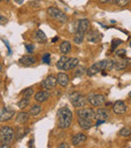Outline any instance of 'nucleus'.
I'll use <instances>...</instances> for the list:
<instances>
[{
    "instance_id": "1",
    "label": "nucleus",
    "mask_w": 131,
    "mask_h": 148,
    "mask_svg": "<svg viewBox=\"0 0 131 148\" xmlns=\"http://www.w3.org/2000/svg\"><path fill=\"white\" fill-rule=\"evenodd\" d=\"M89 26H90V21L87 18H83V19H80L78 21L74 36V42L76 45H81L83 42L85 35L89 30Z\"/></svg>"
},
{
    "instance_id": "2",
    "label": "nucleus",
    "mask_w": 131,
    "mask_h": 148,
    "mask_svg": "<svg viewBox=\"0 0 131 148\" xmlns=\"http://www.w3.org/2000/svg\"><path fill=\"white\" fill-rule=\"evenodd\" d=\"M58 120H59V127L61 129H67L71 126L73 120V113L68 107H62L58 110Z\"/></svg>"
},
{
    "instance_id": "3",
    "label": "nucleus",
    "mask_w": 131,
    "mask_h": 148,
    "mask_svg": "<svg viewBox=\"0 0 131 148\" xmlns=\"http://www.w3.org/2000/svg\"><path fill=\"white\" fill-rule=\"evenodd\" d=\"M14 139V130L9 126H4L0 129V142L2 145L11 144Z\"/></svg>"
},
{
    "instance_id": "4",
    "label": "nucleus",
    "mask_w": 131,
    "mask_h": 148,
    "mask_svg": "<svg viewBox=\"0 0 131 148\" xmlns=\"http://www.w3.org/2000/svg\"><path fill=\"white\" fill-rule=\"evenodd\" d=\"M47 14L49 15V17L61 22V23H65V22L68 21V16H67L65 12H63L59 8L53 7V6L47 8Z\"/></svg>"
},
{
    "instance_id": "5",
    "label": "nucleus",
    "mask_w": 131,
    "mask_h": 148,
    "mask_svg": "<svg viewBox=\"0 0 131 148\" xmlns=\"http://www.w3.org/2000/svg\"><path fill=\"white\" fill-rule=\"evenodd\" d=\"M71 103L73 104L75 108H83L86 106L87 101L85 99V97L80 93V92H74L70 95L69 97Z\"/></svg>"
},
{
    "instance_id": "6",
    "label": "nucleus",
    "mask_w": 131,
    "mask_h": 148,
    "mask_svg": "<svg viewBox=\"0 0 131 148\" xmlns=\"http://www.w3.org/2000/svg\"><path fill=\"white\" fill-rule=\"evenodd\" d=\"M88 101L94 107H102L103 105H105L106 99L103 95L92 93L88 96Z\"/></svg>"
},
{
    "instance_id": "7",
    "label": "nucleus",
    "mask_w": 131,
    "mask_h": 148,
    "mask_svg": "<svg viewBox=\"0 0 131 148\" xmlns=\"http://www.w3.org/2000/svg\"><path fill=\"white\" fill-rule=\"evenodd\" d=\"M106 62H107V60H101V62H96V64H92V66L87 70V75H88L89 77H93L96 74L101 72L102 70H105Z\"/></svg>"
},
{
    "instance_id": "8",
    "label": "nucleus",
    "mask_w": 131,
    "mask_h": 148,
    "mask_svg": "<svg viewBox=\"0 0 131 148\" xmlns=\"http://www.w3.org/2000/svg\"><path fill=\"white\" fill-rule=\"evenodd\" d=\"M15 112L13 109H10V108L4 107L0 110V122H6V121H9L10 119L14 116Z\"/></svg>"
},
{
    "instance_id": "9",
    "label": "nucleus",
    "mask_w": 131,
    "mask_h": 148,
    "mask_svg": "<svg viewBox=\"0 0 131 148\" xmlns=\"http://www.w3.org/2000/svg\"><path fill=\"white\" fill-rule=\"evenodd\" d=\"M77 115L79 118H84V119H91L92 120L94 118L95 112L90 108H81L80 110L77 111Z\"/></svg>"
},
{
    "instance_id": "10",
    "label": "nucleus",
    "mask_w": 131,
    "mask_h": 148,
    "mask_svg": "<svg viewBox=\"0 0 131 148\" xmlns=\"http://www.w3.org/2000/svg\"><path fill=\"white\" fill-rule=\"evenodd\" d=\"M57 83H58L57 78H56L53 75H49V76H47V79L43 82V88H45L47 90H53L56 87Z\"/></svg>"
},
{
    "instance_id": "11",
    "label": "nucleus",
    "mask_w": 131,
    "mask_h": 148,
    "mask_svg": "<svg viewBox=\"0 0 131 148\" xmlns=\"http://www.w3.org/2000/svg\"><path fill=\"white\" fill-rule=\"evenodd\" d=\"M113 112L116 115H121L126 112V105L124 101H116L113 105Z\"/></svg>"
},
{
    "instance_id": "12",
    "label": "nucleus",
    "mask_w": 131,
    "mask_h": 148,
    "mask_svg": "<svg viewBox=\"0 0 131 148\" xmlns=\"http://www.w3.org/2000/svg\"><path fill=\"white\" fill-rule=\"evenodd\" d=\"M79 60L78 59H73V58H69L67 60V62H65L63 66V71H69V70H73V69L77 68L79 66Z\"/></svg>"
},
{
    "instance_id": "13",
    "label": "nucleus",
    "mask_w": 131,
    "mask_h": 148,
    "mask_svg": "<svg viewBox=\"0 0 131 148\" xmlns=\"http://www.w3.org/2000/svg\"><path fill=\"white\" fill-rule=\"evenodd\" d=\"M49 96H51V94H49V90H47V91H39L34 95V100L36 102H38V103H43V102H45L49 99Z\"/></svg>"
},
{
    "instance_id": "14",
    "label": "nucleus",
    "mask_w": 131,
    "mask_h": 148,
    "mask_svg": "<svg viewBox=\"0 0 131 148\" xmlns=\"http://www.w3.org/2000/svg\"><path fill=\"white\" fill-rule=\"evenodd\" d=\"M94 118L96 120H104L106 121L109 118V113H108V110L104 109V108H99L96 112H95Z\"/></svg>"
},
{
    "instance_id": "15",
    "label": "nucleus",
    "mask_w": 131,
    "mask_h": 148,
    "mask_svg": "<svg viewBox=\"0 0 131 148\" xmlns=\"http://www.w3.org/2000/svg\"><path fill=\"white\" fill-rule=\"evenodd\" d=\"M36 59L32 56H23L21 59H19V64L24 66H30L35 64Z\"/></svg>"
},
{
    "instance_id": "16",
    "label": "nucleus",
    "mask_w": 131,
    "mask_h": 148,
    "mask_svg": "<svg viewBox=\"0 0 131 148\" xmlns=\"http://www.w3.org/2000/svg\"><path fill=\"white\" fill-rule=\"evenodd\" d=\"M86 140H87L86 135L83 134V133H78V134H76L75 136H73L72 143H73V145H75V146H79V145L83 144Z\"/></svg>"
},
{
    "instance_id": "17",
    "label": "nucleus",
    "mask_w": 131,
    "mask_h": 148,
    "mask_svg": "<svg viewBox=\"0 0 131 148\" xmlns=\"http://www.w3.org/2000/svg\"><path fill=\"white\" fill-rule=\"evenodd\" d=\"M86 34H87V39L89 41H91V42H99L102 37V35L96 30H91L88 33H86Z\"/></svg>"
},
{
    "instance_id": "18",
    "label": "nucleus",
    "mask_w": 131,
    "mask_h": 148,
    "mask_svg": "<svg viewBox=\"0 0 131 148\" xmlns=\"http://www.w3.org/2000/svg\"><path fill=\"white\" fill-rule=\"evenodd\" d=\"M78 123L81 126V128H83L84 130H89L92 128L93 126V121L91 119H84V118H79Z\"/></svg>"
},
{
    "instance_id": "19",
    "label": "nucleus",
    "mask_w": 131,
    "mask_h": 148,
    "mask_svg": "<svg viewBox=\"0 0 131 148\" xmlns=\"http://www.w3.org/2000/svg\"><path fill=\"white\" fill-rule=\"evenodd\" d=\"M57 81L62 87H66L67 85L69 84L70 79H69L68 75L65 74V73H59V74H58V77H57Z\"/></svg>"
},
{
    "instance_id": "20",
    "label": "nucleus",
    "mask_w": 131,
    "mask_h": 148,
    "mask_svg": "<svg viewBox=\"0 0 131 148\" xmlns=\"http://www.w3.org/2000/svg\"><path fill=\"white\" fill-rule=\"evenodd\" d=\"M71 49H72V45L69 41H63L60 45V51H61L63 55H68L69 53L71 51Z\"/></svg>"
},
{
    "instance_id": "21",
    "label": "nucleus",
    "mask_w": 131,
    "mask_h": 148,
    "mask_svg": "<svg viewBox=\"0 0 131 148\" xmlns=\"http://www.w3.org/2000/svg\"><path fill=\"white\" fill-rule=\"evenodd\" d=\"M128 64V60L125 59H121L119 60H115V69L118 71L120 70H124V69L127 66Z\"/></svg>"
},
{
    "instance_id": "22",
    "label": "nucleus",
    "mask_w": 131,
    "mask_h": 148,
    "mask_svg": "<svg viewBox=\"0 0 131 148\" xmlns=\"http://www.w3.org/2000/svg\"><path fill=\"white\" fill-rule=\"evenodd\" d=\"M28 120H29V115L27 113H25V112H20L17 115V117H16V121L18 123H20V124H23Z\"/></svg>"
},
{
    "instance_id": "23",
    "label": "nucleus",
    "mask_w": 131,
    "mask_h": 148,
    "mask_svg": "<svg viewBox=\"0 0 131 148\" xmlns=\"http://www.w3.org/2000/svg\"><path fill=\"white\" fill-rule=\"evenodd\" d=\"M35 38H36V40L38 41V42H41V43L47 42V40L45 32L40 29H38L36 31V33H35Z\"/></svg>"
},
{
    "instance_id": "24",
    "label": "nucleus",
    "mask_w": 131,
    "mask_h": 148,
    "mask_svg": "<svg viewBox=\"0 0 131 148\" xmlns=\"http://www.w3.org/2000/svg\"><path fill=\"white\" fill-rule=\"evenodd\" d=\"M40 112H41V107L38 105H35V106H33L32 109H30L29 114L32 116H37V115L40 114Z\"/></svg>"
},
{
    "instance_id": "25",
    "label": "nucleus",
    "mask_w": 131,
    "mask_h": 148,
    "mask_svg": "<svg viewBox=\"0 0 131 148\" xmlns=\"http://www.w3.org/2000/svg\"><path fill=\"white\" fill-rule=\"evenodd\" d=\"M68 59H69L68 57H66V56H63V57H62L61 59L59 60V62H57V68L59 69V70L63 71V66H64V64H65V62H67V60H68Z\"/></svg>"
},
{
    "instance_id": "26",
    "label": "nucleus",
    "mask_w": 131,
    "mask_h": 148,
    "mask_svg": "<svg viewBox=\"0 0 131 148\" xmlns=\"http://www.w3.org/2000/svg\"><path fill=\"white\" fill-rule=\"evenodd\" d=\"M28 104H29V100L28 99H25V98H23L22 100H20L19 102H18L17 106L19 109H24L25 107H27Z\"/></svg>"
},
{
    "instance_id": "27",
    "label": "nucleus",
    "mask_w": 131,
    "mask_h": 148,
    "mask_svg": "<svg viewBox=\"0 0 131 148\" xmlns=\"http://www.w3.org/2000/svg\"><path fill=\"white\" fill-rule=\"evenodd\" d=\"M32 95H33V89L32 88H27L22 92V96H23V98H25V99H29Z\"/></svg>"
},
{
    "instance_id": "28",
    "label": "nucleus",
    "mask_w": 131,
    "mask_h": 148,
    "mask_svg": "<svg viewBox=\"0 0 131 148\" xmlns=\"http://www.w3.org/2000/svg\"><path fill=\"white\" fill-rule=\"evenodd\" d=\"M119 134L123 137H128L131 135V129L130 128H127V127H124L122 128L121 130L119 131Z\"/></svg>"
},
{
    "instance_id": "29",
    "label": "nucleus",
    "mask_w": 131,
    "mask_h": 148,
    "mask_svg": "<svg viewBox=\"0 0 131 148\" xmlns=\"http://www.w3.org/2000/svg\"><path fill=\"white\" fill-rule=\"evenodd\" d=\"M130 0H114V3L119 7H124L129 3Z\"/></svg>"
},
{
    "instance_id": "30",
    "label": "nucleus",
    "mask_w": 131,
    "mask_h": 148,
    "mask_svg": "<svg viewBox=\"0 0 131 148\" xmlns=\"http://www.w3.org/2000/svg\"><path fill=\"white\" fill-rule=\"evenodd\" d=\"M121 43H122L121 39H118V38L113 39V40H112V51H114V49H115L119 45H121Z\"/></svg>"
},
{
    "instance_id": "31",
    "label": "nucleus",
    "mask_w": 131,
    "mask_h": 148,
    "mask_svg": "<svg viewBox=\"0 0 131 148\" xmlns=\"http://www.w3.org/2000/svg\"><path fill=\"white\" fill-rule=\"evenodd\" d=\"M43 62L45 64H49V62H51V55L49 53H45L43 57Z\"/></svg>"
},
{
    "instance_id": "32",
    "label": "nucleus",
    "mask_w": 131,
    "mask_h": 148,
    "mask_svg": "<svg viewBox=\"0 0 131 148\" xmlns=\"http://www.w3.org/2000/svg\"><path fill=\"white\" fill-rule=\"evenodd\" d=\"M125 53H126L125 49H118V51H116V56H117V57H120V58L124 57V56H125Z\"/></svg>"
},
{
    "instance_id": "33",
    "label": "nucleus",
    "mask_w": 131,
    "mask_h": 148,
    "mask_svg": "<svg viewBox=\"0 0 131 148\" xmlns=\"http://www.w3.org/2000/svg\"><path fill=\"white\" fill-rule=\"evenodd\" d=\"M7 21H8L7 18H6L4 15H2V14H0V24H2V25H3V24H5Z\"/></svg>"
},
{
    "instance_id": "34",
    "label": "nucleus",
    "mask_w": 131,
    "mask_h": 148,
    "mask_svg": "<svg viewBox=\"0 0 131 148\" xmlns=\"http://www.w3.org/2000/svg\"><path fill=\"white\" fill-rule=\"evenodd\" d=\"M25 47H26V51H27L28 53H32L33 49H33L34 47H33L32 45H25Z\"/></svg>"
},
{
    "instance_id": "35",
    "label": "nucleus",
    "mask_w": 131,
    "mask_h": 148,
    "mask_svg": "<svg viewBox=\"0 0 131 148\" xmlns=\"http://www.w3.org/2000/svg\"><path fill=\"white\" fill-rule=\"evenodd\" d=\"M100 3L105 4V3H114V0H99Z\"/></svg>"
},
{
    "instance_id": "36",
    "label": "nucleus",
    "mask_w": 131,
    "mask_h": 148,
    "mask_svg": "<svg viewBox=\"0 0 131 148\" xmlns=\"http://www.w3.org/2000/svg\"><path fill=\"white\" fill-rule=\"evenodd\" d=\"M83 71H85L84 68H81L80 70H78V71H77V73H76V76H80V75H82L83 74Z\"/></svg>"
},
{
    "instance_id": "37",
    "label": "nucleus",
    "mask_w": 131,
    "mask_h": 148,
    "mask_svg": "<svg viewBox=\"0 0 131 148\" xmlns=\"http://www.w3.org/2000/svg\"><path fill=\"white\" fill-rule=\"evenodd\" d=\"M59 147L60 148H69L70 147V145H68L67 143H62V144L59 145Z\"/></svg>"
},
{
    "instance_id": "38",
    "label": "nucleus",
    "mask_w": 131,
    "mask_h": 148,
    "mask_svg": "<svg viewBox=\"0 0 131 148\" xmlns=\"http://www.w3.org/2000/svg\"><path fill=\"white\" fill-rule=\"evenodd\" d=\"M102 123H105V121H104V120H97L96 126H99V125H101Z\"/></svg>"
},
{
    "instance_id": "39",
    "label": "nucleus",
    "mask_w": 131,
    "mask_h": 148,
    "mask_svg": "<svg viewBox=\"0 0 131 148\" xmlns=\"http://www.w3.org/2000/svg\"><path fill=\"white\" fill-rule=\"evenodd\" d=\"M14 1H15V2H17V3H19V4H21V3H22V1H23V0H14Z\"/></svg>"
},
{
    "instance_id": "40",
    "label": "nucleus",
    "mask_w": 131,
    "mask_h": 148,
    "mask_svg": "<svg viewBox=\"0 0 131 148\" xmlns=\"http://www.w3.org/2000/svg\"><path fill=\"white\" fill-rule=\"evenodd\" d=\"M56 40H58V36H57V37H53V42H55Z\"/></svg>"
},
{
    "instance_id": "41",
    "label": "nucleus",
    "mask_w": 131,
    "mask_h": 148,
    "mask_svg": "<svg viewBox=\"0 0 131 148\" xmlns=\"http://www.w3.org/2000/svg\"><path fill=\"white\" fill-rule=\"evenodd\" d=\"M128 96H129V98H130V99H131V92H130V93H129V95H128Z\"/></svg>"
},
{
    "instance_id": "42",
    "label": "nucleus",
    "mask_w": 131,
    "mask_h": 148,
    "mask_svg": "<svg viewBox=\"0 0 131 148\" xmlns=\"http://www.w3.org/2000/svg\"><path fill=\"white\" fill-rule=\"evenodd\" d=\"M2 70V66H1V64H0V71H1Z\"/></svg>"
},
{
    "instance_id": "43",
    "label": "nucleus",
    "mask_w": 131,
    "mask_h": 148,
    "mask_svg": "<svg viewBox=\"0 0 131 148\" xmlns=\"http://www.w3.org/2000/svg\"><path fill=\"white\" fill-rule=\"evenodd\" d=\"M5 1H7V2H8V1H9V0H5Z\"/></svg>"
},
{
    "instance_id": "44",
    "label": "nucleus",
    "mask_w": 131,
    "mask_h": 148,
    "mask_svg": "<svg viewBox=\"0 0 131 148\" xmlns=\"http://www.w3.org/2000/svg\"><path fill=\"white\" fill-rule=\"evenodd\" d=\"M1 1H2V0H0V2H1Z\"/></svg>"
}]
</instances>
